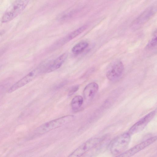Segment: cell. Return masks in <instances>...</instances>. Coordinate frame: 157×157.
<instances>
[{
	"instance_id": "6da1fadb",
	"label": "cell",
	"mask_w": 157,
	"mask_h": 157,
	"mask_svg": "<svg viewBox=\"0 0 157 157\" xmlns=\"http://www.w3.org/2000/svg\"><path fill=\"white\" fill-rule=\"evenodd\" d=\"M74 118V115H69L48 121L38 127L36 131V133L38 135L45 133L68 123Z\"/></svg>"
},
{
	"instance_id": "7a4b0ae2",
	"label": "cell",
	"mask_w": 157,
	"mask_h": 157,
	"mask_svg": "<svg viewBox=\"0 0 157 157\" xmlns=\"http://www.w3.org/2000/svg\"><path fill=\"white\" fill-rule=\"evenodd\" d=\"M130 135L128 132H125L114 139L110 145L111 153L117 155L125 151L130 142Z\"/></svg>"
},
{
	"instance_id": "3957f363",
	"label": "cell",
	"mask_w": 157,
	"mask_h": 157,
	"mask_svg": "<svg viewBox=\"0 0 157 157\" xmlns=\"http://www.w3.org/2000/svg\"><path fill=\"white\" fill-rule=\"evenodd\" d=\"M28 0H17L13 2L7 8L3 15L2 22L9 21L19 14L26 8L28 3Z\"/></svg>"
},
{
	"instance_id": "277c9868",
	"label": "cell",
	"mask_w": 157,
	"mask_h": 157,
	"mask_svg": "<svg viewBox=\"0 0 157 157\" xmlns=\"http://www.w3.org/2000/svg\"><path fill=\"white\" fill-rule=\"evenodd\" d=\"M105 137H94L90 139L77 148L67 157H80L97 146Z\"/></svg>"
},
{
	"instance_id": "5b68a950",
	"label": "cell",
	"mask_w": 157,
	"mask_h": 157,
	"mask_svg": "<svg viewBox=\"0 0 157 157\" xmlns=\"http://www.w3.org/2000/svg\"><path fill=\"white\" fill-rule=\"evenodd\" d=\"M124 71V66L121 61L116 60L108 65L106 70V76L111 81H115L122 75Z\"/></svg>"
},
{
	"instance_id": "8992f818",
	"label": "cell",
	"mask_w": 157,
	"mask_h": 157,
	"mask_svg": "<svg viewBox=\"0 0 157 157\" xmlns=\"http://www.w3.org/2000/svg\"><path fill=\"white\" fill-rule=\"evenodd\" d=\"M44 69L41 68H37L30 71L27 75L13 84L8 89V92L11 93L16 90L19 88L24 86L30 82L40 73Z\"/></svg>"
},
{
	"instance_id": "52a82bcc",
	"label": "cell",
	"mask_w": 157,
	"mask_h": 157,
	"mask_svg": "<svg viewBox=\"0 0 157 157\" xmlns=\"http://www.w3.org/2000/svg\"><path fill=\"white\" fill-rule=\"evenodd\" d=\"M157 137H151L130 149L117 155L115 157H131L156 141Z\"/></svg>"
},
{
	"instance_id": "ba28073f",
	"label": "cell",
	"mask_w": 157,
	"mask_h": 157,
	"mask_svg": "<svg viewBox=\"0 0 157 157\" xmlns=\"http://www.w3.org/2000/svg\"><path fill=\"white\" fill-rule=\"evenodd\" d=\"M156 110L151 112L133 124L128 132L130 135L137 133L143 130L154 117Z\"/></svg>"
},
{
	"instance_id": "9c48e42d",
	"label": "cell",
	"mask_w": 157,
	"mask_h": 157,
	"mask_svg": "<svg viewBox=\"0 0 157 157\" xmlns=\"http://www.w3.org/2000/svg\"><path fill=\"white\" fill-rule=\"evenodd\" d=\"M156 7L151 6L145 10L137 18L132 25L134 28H137L144 24L149 20L155 14Z\"/></svg>"
},
{
	"instance_id": "30bf717a",
	"label": "cell",
	"mask_w": 157,
	"mask_h": 157,
	"mask_svg": "<svg viewBox=\"0 0 157 157\" xmlns=\"http://www.w3.org/2000/svg\"><path fill=\"white\" fill-rule=\"evenodd\" d=\"M99 89L98 85L96 83L92 82L87 85L83 91V96L84 99L86 101L92 100Z\"/></svg>"
},
{
	"instance_id": "8fae6325",
	"label": "cell",
	"mask_w": 157,
	"mask_h": 157,
	"mask_svg": "<svg viewBox=\"0 0 157 157\" xmlns=\"http://www.w3.org/2000/svg\"><path fill=\"white\" fill-rule=\"evenodd\" d=\"M67 54H62L47 66L46 72H49L59 68L62 65L67 57Z\"/></svg>"
},
{
	"instance_id": "7c38bea8",
	"label": "cell",
	"mask_w": 157,
	"mask_h": 157,
	"mask_svg": "<svg viewBox=\"0 0 157 157\" xmlns=\"http://www.w3.org/2000/svg\"><path fill=\"white\" fill-rule=\"evenodd\" d=\"M87 26L83 25L77 29L70 33L62 39L64 44L70 40L73 39L77 36L82 33L86 29Z\"/></svg>"
},
{
	"instance_id": "4fadbf2b",
	"label": "cell",
	"mask_w": 157,
	"mask_h": 157,
	"mask_svg": "<svg viewBox=\"0 0 157 157\" xmlns=\"http://www.w3.org/2000/svg\"><path fill=\"white\" fill-rule=\"evenodd\" d=\"M83 101V98L80 95L75 96L71 102L72 109L74 111H78L82 106Z\"/></svg>"
},
{
	"instance_id": "5bb4252c",
	"label": "cell",
	"mask_w": 157,
	"mask_h": 157,
	"mask_svg": "<svg viewBox=\"0 0 157 157\" xmlns=\"http://www.w3.org/2000/svg\"><path fill=\"white\" fill-rule=\"evenodd\" d=\"M88 46V43L86 41L80 42L73 47L72 52L75 54H79L83 52Z\"/></svg>"
},
{
	"instance_id": "9a60e30c",
	"label": "cell",
	"mask_w": 157,
	"mask_h": 157,
	"mask_svg": "<svg viewBox=\"0 0 157 157\" xmlns=\"http://www.w3.org/2000/svg\"><path fill=\"white\" fill-rule=\"evenodd\" d=\"M157 45L156 33L154 34L153 37L148 42L146 46V48L148 49H152L154 48Z\"/></svg>"
},
{
	"instance_id": "2e32d148",
	"label": "cell",
	"mask_w": 157,
	"mask_h": 157,
	"mask_svg": "<svg viewBox=\"0 0 157 157\" xmlns=\"http://www.w3.org/2000/svg\"><path fill=\"white\" fill-rule=\"evenodd\" d=\"M79 86L78 85H76L71 87L69 90L68 93V96H71L78 90Z\"/></svg>"
}]
</instances>
